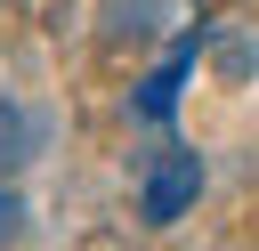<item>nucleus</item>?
Instances as JSON below:
<instances>
[{
  "instance_id": "nucleus-1",
  "label": "nucleus",
  "mask_w": 259,
  "mask_h": 251,
  "mask_svg": "<svg viewBox=\"0 0 259 251\" xmlns=\"http://www.w3.org/2000/svg\"><path fill=\"white\" fill-rule=\"evenodd\" d=\"M194 194H202V154L170 146V154L146 170V194H138V211H146V227H170V219H178Z\"/></svg>"
},
{
  "instance_id": "nucleus-2",
  "label": "nucleus",
  "mask_w": 259,
  "mask_h": 251,
  "mask_svg": "<svg viewBox=\"0 0 259 251\" xmlns=\"http://www.w3.org/2000/svg\"><path fill=\"white\" fill-rule=\"evenodd\" d=\"M186 73H194V40H178L154 73H146V89H138V113L146 121H170L178 113V89H186Z\"/></svg>"
},
{
  "instance_id": "nucleus-3",
  "label": "nucleus",
  "mask_w": 259,
  "mask_h": 251,
  "mask_svg": "<svg viewBox=\"0 0 259 251\" xmlns=\"http://www.w3.org/2000/svg\"><path fill=\"white\" fill-rule=\"evenodd\" d=\"M40 146H49V121H40L32 105L0 97V170H24V162H32Z\"/></svg>"
},
{
  "instance_id": "nucleus-4",
  "label": "nucleus",
  "mask_w": 259,
  "mask_h": 251,
  "mask_svg": "<svg viewBox=\"0 0 259 251\" xmlns=\"http://www.w3.org/2000/svg\"><path fill=\"white\" fill-rule=\"evenodd\" d=\"M8 235H24V202H16V194H0V243H8Z\"/></svg>"
}]
</instances>
